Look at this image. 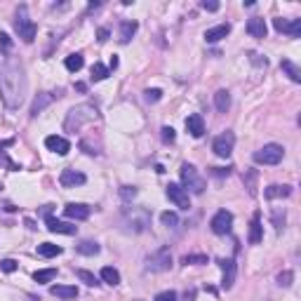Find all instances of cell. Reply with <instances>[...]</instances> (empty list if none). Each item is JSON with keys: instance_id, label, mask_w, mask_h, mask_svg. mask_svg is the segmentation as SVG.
<instances>
[{"instance_id": "obj_1", "label": "cell", "mask_w": 301, "mask_h": 301, "mask_svg": "<svg viewBox=\"0 0 301 301\" xmlns=\"http://www.w3.org/2000/svg\"><path fill=\"white\" fill-rule=\"evenodd\" d=\"M26 90H28V80H26V71L24 64L19 59H5L0 66V99L2 104L7 106L10 111L19 108L26 99Z\"/></svg>"}, {"instance_id": "obj_2", "label": "cell", "mask_w": 301, "mask_h": 301, "mask_svg": "<svg viewBox=\"0 0 301 301\" xmlns=\"http://www.w3.org/2000/svg\"><path fill=\"white\" fill-rule=\"evenodd\" d=\"M97 118H99L97 106H94V104H80V106H76V108H71V111H68L64 127L68 132H78L85 122H92V120H97Z\"/></svg>"}, {"instance_id": "obj_3", "label": "cell", "mask_w": 301, "mask_h": 301, "mask_svg": "<svg viewBox=\"0 0 301 301\" xmlns=\"http://www.w3.org/2000/svg\"><path fill=\"white\" fill-rule=\"evenodd\" d=\"M122 226L127 233H144L151 226V212L146 207H127L122 214Z\"/></svg>"}, {"instance_id": "obj_4", "label": "cell", "mask_w": 301, "mask_h": 301, "mask_svg": "<svg viewBox=\"0 0 301 301\" xmlns=\"http://www.w3.org/2000/svg\"><path fill=\"white\" fill-rule=\"evenodd\" d=\"M14 31L19 33V38L24 40V42H33L36 40V33H38V26L28 19V10L26 5H21L19 10H17V19H14Z\"/></svg>"}, {"instance_id": "obj_5", "label": "cell", "mask_w": 301, "mask_h": 301, "mask_svg": "<svg viewBox=\"0 0 301 301\" xmlns=\"http://www.w3.org/2000/svg\"><path fill=\"white\" fill-rule=\"evenodd\" d=\"M172 268V252L170 247H158L146 257V271L151 273H165Z\"/></svg>"}, {"instance_id": "obj_6", "label": "cell", "mask_w": 301, "mask_h": 301, "mask_svg": "<svg viewBox=\"0 0 301 301\" xmlns=\"http://www.w3.org/2000/svg\"><path fill=\"white\" fill-rule=\"evenodd\" d=\"M181 186H183V191H191V193L200 196V193H205V186H207V183L198 174V170L193 165L183 162L181 165Z\"/></svg>"}, {"instance_id": "obj_7", "label": "cell", "mask_w": 301, "mask_h": 301, "mask_svg": "<svg viewBox=\"0 0 301 301\" xmlns=\"http://www.w3.org/2000/svg\"><path fill=\"white\" fill-rule=\"evenodd\" d=\"M285 158V148L280 144H266L263 148L254 151V162L259 165H278Z\"/></svg>"}, {"instance_id": "obj_8", "label": "cell", "mask_w": 301, "mask_h": 301, "mask_svg": "<svg viewBox=\"0 0 301 301\" xmlns=\"http://www.w3.org/2000/svg\"><path fill=\"white\" fill-rule=\"evenodd\" d=\"M233 146H236V134L231 130L221 132L217 139H214V144H212V151L217 153L219 158H228L233 153Z\"/></svg>"}, {"instance_id": "obj_9", "label": "cell", "mask_w": 301, "mask_h": 301, "mask_svg": "<svg viewBox=\"0 0 301 301\" xmlns=\"http://www.w3.org/2000/svg\"><path fill=\"white\" fill-rule=\"evenodd\" d=\"M165 196L170 198V200L177 205V207H179V210H188V207H191L188 191H183L181 183H167V186H165Z\"/></svg>"}, {"instance_id": "obj_10", "label": "cell", "mask_w": 301, "mask_h": 301, "mask_svg": "<svg viewBox=\"0 0 301 301\" xmlns=\"http://www.w3.org/2000/svg\"><path fill=\"white\" fill-rule=\"evenodd\" d=\"M231 226H233V214H231L228 210H219L210 221L212 233H217V236H226V233H231Z\"/></svg>"}, {"instance_id": "obj_11", "label": "cell", "mask_w": 301, "mask_h": 301, "mask_svg": "<svg viewBox=\"0 0 301 301\" xmlns=\"http://www.w3.org/2000/svg\"><path fill=\"white\" fill-rule=\"evenodd\" d=\"M273 26L278 33H287L289 38H299L301 36V19H273Z\"/></svg>"}, {"instance_id": "obj_12", "label": "cell", "mask_w": 301, "mask_h": 301, "mask_svg": "<svg viewBox=\"0 0 301 301\" xmlns=\"http://www.w3.org/2000/svg\"><path fill=\"white\" fill-rule=\"evenodd\" d=\"M45 223H47V231H52V233H61V236H76L78 233V226H73L68 221H59L52 214L45 217Z\"/></svg>"}, {"instance_id": "obj_13", "label": "cell", "mask_w": 301, "mask_h": 301, "mask_svg": "<svg viewBox=\"0 0 301 301\" xmlns=\"http://www.w3.org/2000/svg\"><path fill=\"white\" fill-rule=\"evenodd\" d=\"M85 181H87V177L78 170H64L59 174V183L64 188H76V186H82Z\"/></svg>"}, {"instance_id": "obj_14", "label": "cell", "mask_w": 301, "mask_h": 301, "mask_svg": "<svg viewBox=\"0 0 301 301\" xmlns=\"http://www.w3.org/2000/svg\"><path fill=\"white\" fill-rule=\"evenodd\" d=\"M219 268H221V273H223L221 287L231 289L233 282H236V261L233 259H219Z\"/></svg>"}, {"instance_id": "obj_15", "label": "cell", "mask_w": 301, "mask_h": 301, "mask_svg": "<svg viewBox=\"0 0 301 301\" xmlns=\"http://www.w3.org/2000/svg\"><path fill=\"white\" fill-rule=\"evenodd\" d=\"M90 207L87 205H82V202H68L64 207V217L68 219H76V221H85V219H90Z\"/></svg>"}, {"instance_id": "obj_16", "label": "cell", "mask_w": 301, "mask_h": 301, "mask_svg": "<svg viewBox=\"0 0 301 301\" xmlns=\"http://www.w3.org/2000/svg\"><path fill=\"white\" fill-rule=\"evenodd\" d=\"M45 146H47V151H52V153H57V156H66V153L71 151L68 139H64V137H57V134H50V137L45 139Z\"/></svg>"}, {"instance_id": "obj_17", "label": "cell", "mask_w": 301, "mask_h": 301, "mask_svg": "<svg viewBox=\"0 0 301 301\" xmlns=\"http://www.w3.org/2000/svg\"><path fill=\"white\" fill-rule=\"evenodd\" d=\"M249 245H259L263 240V226H261V214L254 212L252 214V221H249Z\"/></svg>"}, {"instance_id": "obj_18", "label": "cell", "mask_w": 301, "mask_h": 301, "mask_svg": "<svg viewBox=\"0 0 301 301\" xmlns=\"http://www.w3.org/2000/svg\"><path fill=\"white\" fill-rule=\"evenodd\" d=\"M247 33L252 38L263 40L266 33H268V26H266V21H263L261 17H252V19H247Z\"/></svg>"}, {"instance_id": "obj_19", "label": "cell", "mask_w": 301, "mask_h": 301, "mask_svg": "<svg viewBox=\"0 0 301 301\" xmlns=\"http://www.w3.org/2000/svg\"><path fill=\"white\" fill-rule=\"evenodd\" d=\"M186 130H188L191 137L200 139V137L205 134V120H202V116H198V113L188 116V118H186Z\"/></svg>"}, {"instance_id": "obj_20", "label": "cell", "mask_w": 301, "mask_h": 301, "mask_svg": "<svg viewBox=\"0 0 301 301\" xmlns=\"http://www.w3.org/2000/svg\"><path fill=\"white\" fill-rule=\"evenodd\" d=\"M263 196H266V200H278V198H289L292 196V186H287V183H271L266 191H263Z\"/></svg>"}, {"instance_id": "obj_21", "label": "cell", "mask_w": 301, "mask_h": 301, "mask_svg": "<svg viewBox=\"0 0 301 301\" xmlns=\"http://www.w3.org/2000/svg\"><path fill=\"white\" fill-rule=\"evenodd\" d=\"M54 97H59V94H50V92H42V94H38L36 97V101H33V106H31V116L36 118L38 113H42L47 106L54 101Z\"/></svg>"}, {"instance_id": "obj_22", "label": "cell", "mask_w": 301, "mask_h": 301, "mask_svg": "<svg viewBox=\"0 0 301 301\" xmlns=\"http://www.w3.org/2000/svg\"><path fill=\"white\" fill-rule=\"evenodd\" d=\"M50 294L68 301V299H76V297H78V287H73V285H52V287H50Z\"/></svg>"}, {"instance_id": "obj_23", "label": "cell", "mask_w": 301, "mask_h": 301, "mask_svg": "<svg viewBox=\"0 0 301 301\" xmlns=\"http://www.w3.org/2000/svg\"><path fill=\"white\" fill-rule=\"evenodd\" d=\"M228 33H231V24H219V26L205 31V40H207V42H219V40L226 38Z\"/></svg>"}, {"instance_id": "obj_24", "label": "cell", "mask_w": 301, "mask_h": 301, "mask_svg": "<svg viewBox=\"0 0 301 301\" xmlns=\"http://www.w3.org/2000/svg\"><path fill=\"white\" fill-rule=\"evenodd\" d=\"M280 68H282V73L287 76L292 82H301V68L294 61H289V59H282L280 61Z\"/></svg>"}, {"instance_id": "obj_25", "label": "cell", "mask_w": 301, "mask_h": 301, "mask_svg": "<svg viewBox=\"0 0 301 301\" xmlns=\"http://www.w3.org/2000/svg\"><path fill=\"white\" fill-rule=\"evenodd\" d=\"M137 28H139L137 21H120V42L127 45V42L132 40V36L137 33Z\"/></svg>"}, {"instance_id": "obj_26", "label": "cell", "mask_w": 301, "mask_h": 301, "mask_svg": "<svg viewBox=\"0 0 301 301\" xmlns=\"http://www.w3.org/2000/svg\"><path fill=\"white\" fill-rule=\"evenodd\" d=\"M214 106H217V111L219 113H226L228 108H231V94L226 90H219L214 94Z\"/></svg>"}, {"instance_id": "obj_27", "label": "cell", "mask_w": 301, "mask_h": 301, "mask_svg": "<svg viewBox=\"0 0 301 301\" xmlns=\"http://www.w3.org/2000/svg\"><path fill=\"white\" fill-rule=\"evenodd\" d=\"M99 242H94V240H82L80 245H76V252L78 254H85V257H94V254H99Z\"/></svg>"}, {"instance_id": "obj_28", "label": "cell", "mask_w": 301, "mask_h": 301, "mask_svg": "<svg viewBox=\"0 0 301 301\" xmlns=\"http://www.w3.org/2000/svg\"><path fill=\"white\" fill-rule=\"evenodd\" d=\"M64 64H66V68H68L71 73H78L80 68L85 66V59H82V54H80V52H76V54H68Z\"/></svg>"}, {"instance_id": "obj_29", "label": "cell", "mask_w": 301, "mask_h": 301, "mask_svg": "<svg viewBox=\"0 0 301 301\" xmlns=\"http://www.w3.org/2000/svg\"><path fill=\"white\" fill-rule=\"evenodd\" d=\"M101 280H104L106 285H113V287H116L120 282V273L113 266H104V268H101Z\"/></svg>"}, {"instance_id": "obj_30", "label": "cell", "mask_w": 301, "mask_h": 301, "mask_svg": "<svg viewBox=\"0 0 301 301\" xmlns=\"http://www.w3.org/2000/svg\"><path fill=\"white\" fill-rule=\"evenodd\" d=\"M38 254L45 257V259H50V257L61 254V247H59V245H52V242H42V245H38Z\"/></svg>"}, {"instance_id": "obj_31", "label": "cell", "mask_w": 301, "mask_h": 301, "mask_svg": "<svg viewBox=\"0 0 301 301\" xmlns=\"http://www.w3.org/2000/svg\"><path fill=\"white\" fill-rule=\"evenodd\" d=\"M76 278L82 280L87 287H97V285H99V278L94 273H90V271H85V268H78V271H76Z\"/></svg>"}, {"instance_id": "obj_32", "label": "cell", "mask_w": 301, "mask_h": 301, "mask_svg": "<svg viewBox=\"0 0 301 301\" xmlns=\"http://www.w3.org/2000/svg\"><path fill=\"white\" fill-rule=\"evenodd\" d=\"M54 278H57V268H42V271H36V273H33V280L40 282V285H42V282H52Z\"/></svg>"}, {"instance_id": "obj_33", "label": "cell", "mask_w": 301, "mask_h": 301, "mask_svg": "<svg viewBox=\"0 0 301 301\" xmlns=\"http://www.w3.org/2000/svg\"><path fill=\"white\" fill-rule=\"evenodd\" d=\"M108 73H111V71H108L104 64H99V61L92 66V80H97V82H99V80H106L108 78Z\"/></svg>"}, {"instance_id": "obj_34", "label": "cell", "mask_w": 301, "mask_h": 301, "mask_svg": "<svg viewBox=\"0 0 301 301\" xmlns=\"http://www.w3.org/2000/svg\"><path fill=\"white\" fill-rule=\"evenodd\" d=\"M160 221L165 223L167 228H177L179 226V217H177V212H162L160 214Z\"/></svg>"}, {"instance_id": "obj_35", "label": "cell", "mask_w": 301, "mask_h": 301, "mask_svg": "<svg viewBox=\"0 0 301 301\" xmlns=\"http://www.w3.org/2000/svg\"><path fill=\"white\" fill-rule=\"evenodd\" d=\"M210 259L205 257V254H186V257H181V263L183 266H193V263H207Z\"/></svg>"}, {"instance_id": "obj_36", "label": "cell", "mask_w": 301, "mask_h": 301, "mask_svg": "<svg viewBox=\"0 0 301 301\" xmlns=\"http://www.w3.org/2000/svg\"><path fill=\"white\" fill-rule=\"evenodd\" d=\"M271 221H273V226L280 231V228L285 226V210H282V207H275L273 214H271Z\"/></svg>"}, {"instance_id": "obj_37", "label": "cell", "mask_w": 301, "mask_h": 301, "mask_svg": "<svg viewBox=\"0 0 301 301\" xmlns=\"http://www.w3.org/2000/svg\"><path fill=\"white\" fill-rule=\"evenodd\" d=\"M242 179L247 181V191H249V196H254V193H257V188H254V181H257V170L245 172V177H242Z\"/></svg>"}, {"instance_id": "obj_38", "label": "cell", "mask_w": 301, "mask_h": 301, "mask_svg": "<svg viewBox=\"0 0 301 301\" xmlns=\"http://www.w3.org/2000/svg\"><path fill=\"white\" fill-rule=\"evenodd\" d=\"M120 198H122L125 202L134 200V198H137V188H134V186H122V188H120Z\"/></svg>"}, {"instance_id": "obj_39", "label": "cell", "mask_w": 301, "mask_h": 301, "mask_svg": "<svg viewBox=\"0 0 301 301\" xmlns=\"http://www.w3.org/2000/svg\"><path fill=\"white\" fill-rule=\"evenodd\" d=\"M17 268H19V263L14 261V259H2V261H0V271H2V273H14Z\"/></svg>"}, {"instance_id": "obj_40", "label": "cell", "mask_w": 301, "mask_h": 301, "mask_svg": "<svg viewBox=\"0 0 301 301\" xmlns=\"http://www.w3.org/2000/svg\"><path fill=\"white\" fill-rule=\"evenodd\" d=\"M292 280H294V273H292V271H282V273L278 275V285H280V287H289Z\"/></svg>"}, {"instance_id": "obj_41", "label": "cell", "mask_w": 301, "mask_h": 301, "mask_svg": "<svg viewBox=\"0 0 301 301\" xmlns=\"http://www.w3.org/2000/svg\"><path fill=\"white\" fill-rule=\"evenodd\" d=\"M144 99L148 101V104H156V101H160V99H162V92L156 90V87H153V90H146L144 92Z\"/></svg>"}, {"instance_id": "obj_42", "label": "cell", "mask_w": 301, "mask_h": 301, "mask_svg": "<svg viewBox=\"0 0 301 301\" xmlns=\"http://www.w3.org/2000/svg\"><path fill=\"white\" fill-rule=\"evenodd\" d=\"M0 165H5V167H10V170H12V172L21 170V167H19L17 162H12V160H10V156H7L5 151H0Z\"/></svg>"}, {"instance_id": "obj_43", "label": "cell", "mask_w": 301, "mask_h": 301, "mask_svg": "<svg viewBox=\"0 0 301 301\" xmlns=\"http://www.w3.org/2000/svg\"><path fill=\"white\" fill-rule=\"evenodd\" d=\"M162 141H165V144H174V139H177V134H174V130H172V127H162Z\"/></svg>"}, {"instance_id": "obj_44", "label": "cell", "mask_w": 301, "mask_h": 301, "mask_svg": "<svg viewBox=\"0 0 301 301\" xmlns=\"http://www.w3.org/2000/svg\"><path fill=\"white\" fill-rule=\"evenodd\" d=\"M156 301H177V292L174 289H167V292H160L156 297Z\"/></svg>"}, {"instance_id": "obj_45", "label": "cell", "mask_w": 301, "mask_h": 301, "mask_svg": "<svg viewBox=\"0 0 301 301\" xmlns=\"http://www.w3.org/2000/svg\"><path fill=\"white\" fill-rule=\"evenodd\" d=\"M0 45H2V50H5V52H10L12 40H10V36H7V33H0Z\"/></svg>"}, {"instance_id": "obj_46", "label": "cell", "mask_w": 301, "mask_h": 301, "mask_svg": "<svg viewBox=\"0 0 301 301\" xmlns=\"http://www.w3.org/2000/svg\"><path fill=\"white\" fill-rule=\"evenodd\" d=\"M212 174L219 177V179H221V177H228V174H231V167H212Z\"/></svg>"}, {"instance_id": "obj_47", "label": "cell", "mask_w": 301, "mask_h": 301, "mask_svg": "<svg viewBox=\"0 0 301 301\" xmlns=\"http://www.w3.org/2000/svg\"><path fill=\"white\" fill-rule=\"evenodd\" d=\"M202 10H207V12H217V10H219V2H214V0H205V2H202Z\"/></svg>"}, {"instance_id": "obj_48", "label": "cell", "mask_w": 301, "mask_h": 301, "mask_svg": "<svg viewBox=\"0 0 301 301\" xmlns=\"http://www.w3.org/2000/svg\"><path fill=\"white\" fill-rule=\"evenodd\" d=\"M108 36H111V31H108V28H99V31H97V40H99V42H106V40H108Z\"/></svg>"}, {"instance_id": "obj_49", "label": "cell", "mask_w": 301, "mask_h": 301, "mask_svg": "<svg viewBox=\"0 0 301 301\" xmlns=\"http://www.w3.org/2000/svg\"><path fill=\"white\" fill-rule=\"evenodd\" d=\"M249 57H252V61H254V64H257V66H266V64H268L266 59H259V54H254V52L249 54Z\"/></svg>"}, {"instance_id": "obj_50", "label": "cell", "mask_w": 301, "mask_h": 301, "mask_svg": "<svg viewBox=\"0 0 301 301\" xmlns=\"http://www.w3.org/2000/svg\"><path fill=\"white\" fill-rule=\"evenodd\" d=\"M118 68V57H111V64H108V71H116Z\"/></svg>"}, {"instance_id": "obj_51", "label": "cell", "mask_w": 301, "mask_h": 301, "mask_svg": "<svg viewBox=\"0 0 301 301\" xmlns=\"http://www.w3.org/2000/svg\"><path fill=\"white\" fill-rule=\"evenodd\" d=\"M196 299V289H186V301H193Z\"/></svg>"}, {"instance_id": "obj_52", "label": "cell", "mask_w": 301, "mask_h": 301, "mask_svg": "<svg viewBox=\"0 0 301 301\" xmlns=\"http://www.w3.org/2000/svg\"><path fill=\"white\" fill-rule=\"evenodd\" d=\"M14 139H5V141H0V148H7V146H12Z\"/></svg>"}, {"instance_id": "obj_53", "label": "cell", "mask_w": 301, "mask_h": 301, "mask_svg": "<svg viewBox=\"0 0 301 301\" xmlns=\"http://www.w3.org/2000/svg\"><path fill=\"white\" fill-rule=\"evenodd\" d=\"M28 226V228H31V231H36V228H38V226H36V221H33V219H26V221H24Z\"/></svg>"}, {"instance_id": "obj_54", "label": "cell", "mask_w": 301, "mask_h": 301, "mask_svg": "<svg viewBox=\"0 0 301 301\" xmlns=\"http://www.w3.org/2000/svg\"><path fill=\"white\" fill-rule=\"evenodd\" d=\"M76 90H78V92H85V90H87V85H85V82H76Z\"/></svg>"}, {"instance_id": "obj_55", "label": "cell", "mask_w": 301, "mask_h": 301, "mask_svg": "<svg viewBox=\"0 0 301 301\" xmlns=\"http://www.w3.org/2000/svg\"><path fill=\"white\" fill-rule=\"evenodd\" d=\"M97 7H101V2H90V7H87V10L92 12V10H97Z\"/></svg>"}, {"instance_id": "obj_56", "label": "cell", "mask_w": 301, "mask_h": 301, "mask_svg": "<svg viewBox=\"0 0 301 301\" xmlns=\"http://www.w3.org/2000/svg\"><path fill=\"white\" fill-rule=\"evenodd\" d=\"M0 191H2V183H0Z\"/></svg>"}]
</instances>
